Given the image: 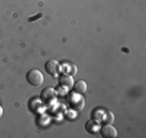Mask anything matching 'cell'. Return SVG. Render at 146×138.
<instances>
[{"mask_svg":"<svg viewBox=\"0 0 146 138\" xmlns=\"http://www.w3.org/2000/svg\"><path fill=\"white\" fill-rule=\"evenodd\" d=\"M56 97H57V92L54 90L53 88H45L44 90L41 92V101L44 103H47V105H49V103H52L53 101L56 100Z\"/></svg>","mask_w":146,"mask_h":138,"instance_id":"2","label":"cell"},{"mask_svg":"<svg viewBox=\"0 0 146 138\" xmlns=\"http://www.w3.org/2000/svg\"><path fill=\"white\" fill-rule=\"evenodd\" d=\"M101 135L105 138H115L116 135H118V130L111 124L104 125V127L101 128Z\"/></svg>","mask_w":146,"mask_h":138,"instance_id":"4","label":"cell"},{"mask_svg":"<svg viewBox=\"0 0 146 138\" xmlns=\"http://www.w3.org/2000/svg\"><path fill=\"white\" fill-rule=\"evenodd\" d=\"M60 70H61V66L58 63V61H56V59H50V61H48L45 63V71L53 77H56L60 74Z\"/></svg>","mask_w":146,"mask_h":138,"instance_id":"3","label":"cell"},{"mask_svg":"<svg viewBox=\"0 0 146 138\" xmlns=\"http://www.w3.org/2000/svg\"><path fill=\"white\" fill-rule=\"evenodd\" d=\"M93 118H96L97 120H101V118H104V114H101L100 111H97L96 114L93 112Z\"/></svg>","mask_w":146,"mask_h":138,"instance_id":"10","label":"cell"},{"mask_svg":"<svg viewBox=\"0 0 146 138\" xmlns=\"http://www.w3.org/2000/svg\"><path fill=\"white\" fill-rule=\"evenodd\" d=\"M26 81L33 86H40L41 84L44 83V76L39 70L33 69L26 74Z\"/></svg>","mask_w":146,"mask_h":138,"instance_id":"1","label":"cell"},{"mask_svg":"<svg viewBox=\"0 0 146 138\" xmlns=\"http://www.w3.org/2000/svg\"><path fill=\"white\" fill-rule=\"evenodd\" d=\"M104 121H105V124H113V121H114V115L110 112V111H108V112H104Z\"/></svg>","mask_w":146,"mask_h":138,"instance_id":"9","label":"cell"},{"mask_svg":"<svg viewBox=\"0 0 146 138\" xmlns=\"http://www.w3.org/2000/svg\"><path fill=\"white\" fill-rule=\"evenodd\" d=\"M58 83H60L61 86H64V88H66V89H70V88H72V85H74V79H72L71 75L64 74L60 76Z\"/></svg>","mask_w":146,"mask_h":138,"instance_id":"5","label":"cell"},{"mask_svg":"<svg viewBox=\"0 0 146 138\" xmlns=\"http://www.w3.org/2000/svg\"><path fill=\"white\" fill-rule=\"evenodd\" d=\"M86 129H87V132H88V133H92V134H94V133H96L97 130L100 129L98 123L94 121V120L87 121V124H86Z\"/></svg>","mask_w":146,"mask_h":138,"instance_id":"8","label":"cell"},{"mask_svg":"<svg viewBox=\"0 0 146 138\" xmlns=\"http://www.w3.org/2000/svg\"><path fill=\"white\" fill-rule=\"evenodd\" d=\"M70 105H71V107H74L75 110H82V108L84 107V105H86V102H84V100L80 97V94H78V96L72 94L71 98H70Z\"/></svg>","mask_w":146,"mask_h":138,"instance_id":"6","label":"cell"},{"mask_svg":"<svg viewBox=\"0 0 146 138\" xmlns=\"http://www.w3.org/2000/svg\"><path fill=\"white\" fill-rule=\"evenodd\" d=\"M72 89H74V92L76 94H84L87 90V83L84 80H79V81H75L74 85H72Z\"/></svg>","mask_w":146,"mask_h":138,"instance_id":"7","label":"cell"},{"mask_svg":"<svg viewBox=\"0 0 146 138\" xmlns=\"http://www.w3.org/2000/svg\"><path fill=\"white\" fill-rule=\"evenodd\" d=\"M3 116V108H1V106H0V118Z\"/></svg>","mask_w":146,"mask_h":138,"instance_id":"11","label":"cell"}]
</instances>
